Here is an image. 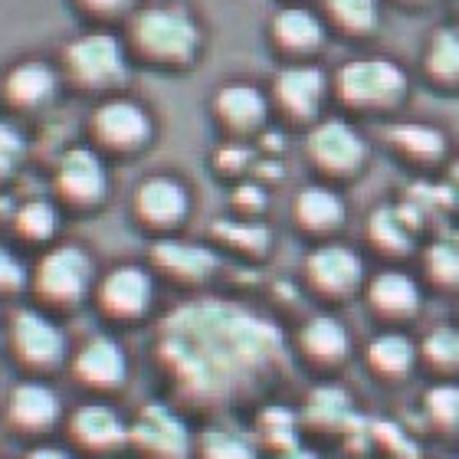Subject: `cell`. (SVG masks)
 <instances>
[{
	"label": "cell",
	"instance_id": "obj_15",
	"mask_svg": "<svg viewBox=\"0 0 459 459\" xmlns=\"http://www.w3.org/2000/svg\"><path fill=\"white\" fill-rule=\"evenodd\" d=\"M368 299L371 308L384 318H411L420 308V289L407 273L387 269L381 276H374V282L368 286Z\"/></svg>",
	"mask_w": 459,
	"mask_h": 459
},
{
	"label": "cell",
	"instance_id": "obj_42",
	"mask_svg": "<svg viewBox=\"0 0 459 459\" xmlns=\"http://www.w3.org/2000/svg\"><path fill=\"white\" fill-rule=\"evenodd\" d=\"M30 459H73L69 453L56 450V446H39V450L30 453Z\"/></svg>",
	"mask_w": 459,
	"mask_h": 459
},
{
	"label": "cell",
	"instance_id": "obj_33",
	"mask_svg": "<svg viewBox=\"0 0 459 459\" xmlns=\"http://www.w3.org/2000/svg\"><path fill=\"white\" fill-rule=\"evenodd\" d=\"M259 433H263V440L279 446V450L286 453L296 446V413L286 411V407H269L263 417H259Z\"/></svg>",
	"mask_w": 459,
	"mask_h": 459
},
{
	"label": "cell",
	"instance_id": "obj_23",
	"mask_svg": "<svg viewBox=\"0 0 459 459\" xmlns=\"http://www.w3.org/2000/svg\"><path fill=\"white\" fill-rule=\"evenodd\" d=\"M322 13L342 37H371L377 30L381 10L377 0H322Z\"/></svg>",
	"mask_w": 459,
	"mask_h": 459
},
{
	"label": "cell",
	"instance_id": "obj_40",
	"mask_svg": "<svg viewBox=\"0 0 459 459\" xmlns=\"http://www.w3.org/2000/svg\"><path fill=\"white\" fill-rule=\"evenodd\" d=\"M92 13H122L134 4V0H82Z\"/></svg>",
	"mask_w": 459,
	"mask_h": 459
},
{
	"label": "cell",
	"instance_id": "obj_8",
	"mask_svg": "<svg viewBox=\"0 0 459 459\" xmlns=\"http://www.w3.org/2000/svg\"><path fill=\"white\" fill-rule=\"evenodd\" d=\"M134 443L161 459H184L191 450V437L181 417H174L164 403H148L142 417L134 420Z\"/></svg>",
	"mask_w": 459,
	"mask_h": 459
},
{
	"label": "cell",
	"instance_id": "obj_29",
	"mask_svg": "<svg viewBox=\"0 0 459 459\" xmlns=\"http://www.w3.org/2000/svg\"><path fill=\"white\" fill-rule=\"evenodd\" d=\"M368 361L377 374L384 377H401V374L411 371L413 364V344L403 335H381L374 338L371 348H368Z\"/></svg>",
	"mask_w": 459,
	"mask_h": 459
},
{
	"label": "cell",
	"instance_id": "obj_46",
	"mask_svg": "<svg viewBox=\"0 0 459 459\" xmlns=\"http://www.w3.org/2000/svg\"><path fill=\"white\" fill-rule=\"evenodd\" d=\"M446 459H456V456H446Z\"/></svg>",
	"mask_w": 459,
	"mask_h": 459
},
{
	"label": "cell",
	"instance_id": "obj_16",
	"mask_svg": "<svg viewBox=\"0 0 459 459\" xmlns=\"http://www.w3.org/2000/svg\"><path fill=\"white\" fill-rule=\"evenodd\" d=\"M138 213L154 227H174L187 213V191L171 178H152L138 187Z\"/></svg>",
	"mask_w": 459,
	"mask_h": 459
},
{
	"label": "cell",
	"instance_id": "obj_13",
	"mask_svg": "<svg viewBox=\"0 0 459 459\" xmlns=\"http://www.w3.org/2000/svg\"><path fill=\"white\" fill-rule=\"evenodd\" d=\"M96 132L112 148H138L148 142L152 122L134 102H108L96 112Z\"/></svg>",
	"mask_w": 459,
	"mask_h": 459
},
{
	"label": "cell",
	"instance_id": "obj_2",
	"mask_svg": "<svg viewBox=\"0 0 459 459\" xmlns=\"http://www.w3.org/2000/svg\"><path fill=\"white\" fill-rule=\"evenodd\" d=\"M335 86H338V99L348 108L377 115L401 106L403 99H407L411 82H407V73L394 59L368 56V59L344 63Z\"/></svg>",
	"mask_w": 459,
	"mask_h": 459
},
{
	"label": "cell",
	"instance_id": "obj_22",
	"mask_svg": "<svg viewBox=\"0 0 459 459\" xmlns=\"http://www.w3.org/2000/svg\"><path fill=\"white\" fill-rule=\"evenodd\" d=\"M387 138L397 148V154L411 158L420 168H433L446 154V138L437 128H430V125H394Z\"/></svg>",
	"mask_w": 459,
	"mask_h": 459
},
{
	"label": "cell",
	"instance_id": "obj_19",
	"mask_svg": "<svg viewBox=\"0 0 459 459\" xmlns=\"http://www.w3.org/2000/svg\"><path fill=\"white\" fill-rule=\"evenodd\" d=\"M296 221L308 233H332L344 223V201L328 187H306L296 197Z\"/></svg>",
	"mask_w": 459,
	"mask_h": 459
},
{
	"label": "cell",
	"instance_id": "obj_24",
	"mask_svg": "<svg viewBox=\"0 0 459 459\" xmlns=\"http://www.w3.org/2000/svg\"><path fill=\"white\" fill-rule=\"evenodd\" d=\"M56 76L47 63H20L7 76V96L13 106H39L53 99Z\"/></svg>",
	"mask_w": 459,
	"mask_h": 459
},
{
	"label": "cell",
	"instance_id": "obj_28",
	"mask_svg": "<svg viewBox=\"0 0 459 459\" xmlns=\"http://www.w3.org/2000/svg\"><path fill=\"white\" fill-rule=\"evenodd\" d=\"M371 243L391 256H407L413 249V230L407 227V221L401 217V211L394 207H381L377 213H371Z\"/></svg>",
	"mask_w": 459,
	"mask_h": 459
},
{
	"label": "cell",
	"instance_id": "obj_14",
	"mask_svg": "<svg viewBox=\"0 0 459 459\" xmlns=\"http://www.w3.org/2000/svg\"><path fill=\"white\" fill-rule=\"evenodd\" d=\"M213 112L221 115V122L230 132H253L266 122V99L256 86L230 82L213 99Z\"/></svg>",
	"mask_w": 459,
	"mask_h": 459
},
{
	"label": "cell",
	"instance_id": "obj_39",
	"mask_svg": "<svg viewBox=\"0 0 459 459\" xmlns=\"http://www.w3.org/2000/svg\"><path fill=\"white\" fill-rule=\"evenodd\" d=\"M23 279H27L23 263L7 247H0V289H17L23 286Z\"/></svg>",
	"mask_w": 459,
	"mask_h": 459
},
{
	"label": "cell",
	"instance_id": "obj_12",
	"mask_svg": "<svg viewBox=\"0 0 459 459\" xmlns=\"http://www.w3.org/2000/svg\"><path fill=\"white\" fill-rule=\"evenodd\" d=\"M13 342H17L20 354L27 361L49 364L59 361L63 351H66V338L49 318H43L39 312H20L13 318Z\"/></svg>",
	"mask_w": 459,
	"mask_h": 459
},
{
	"label": "cell",
	"instance_id": "obj_9",
	"mask_svg": "<svg viewBox=\"0 0 459 459\" xmlns=\"http://www.w3.org/2000/svg\"><path fill=\"white\" fill-rule=\"evenodd\" d=\"M92 279V263L79 247H59L39 259L37 282L53 299H76Z\"/></svg>",
	"mask_w": 459,
	"mask_h": 459
},
{
	"label": "cell",
	"instance_id": "obj_5",
	"mask_svg": "<svg viewBox=\"0 0 459 459\" xmlns=\"http://www.w3.org/2000/svg\"><path fill=\"white\" fill-rule=\"evenodd\" d=\"M73 76L86 86H112L125 76V49L112 33H89L66 49Z\"/></svg>",
	"mask_w": 459,
	"mask_h": 459
},
{
	"label": "cell",
	"instance_id": "obj_1",
	"mask_svg": "<svg viewBox=\"0 0 459 459\" xmlns=\"http://www.w3.org/2000/svg\"><path fill=\"white\" fill-rule=\"evenodd\" d=\"M158 351L184 394L211 403L256 387L286 361L282 332L269 318L221 299H197L171 312Z\"/></svg>",
	"mask_w": 459,
	"mask_h": 459
},
{
	"label": "cell",
	"instance_id": "obj_26",
	"mask_svg": "<svg viewBox=\"0 0 459 459\" xmlns=\"http://www.w3.org/2000/svg\"><path fill=\"white\" fill-rule=\"evenodd\" d=\"M348 332H344V325L338 322V318L332 316H318L312 318L306 325V332H302V348H306L316 361H342L344 354H348Z\"/></svg>",
	"mask_w": 459,
	"mask_h": 459
},
{
	"label": "cell",
	"instance_id": "obj_18",
	"mask_svg": "<svg viewBox=\"0 0 459 459\" xmlns=\"http://www.w3.org/2000/svg\"><path fill=\"white\" fill-rule=\"evenodd\" d=\"M423 76L440 92H459V30L440 27L423 49Z\"/></svg>",
	"mask_w": 459,
	"mask_h": 459
},
{
	"label": "cell",
	"instance_id": "obj_21",
	"mask_svg": "<svg viewBox=\"0 0 459 459\" xmlns=\"http://www.w3.org/2000/svg\"><path fill=\"white\" fill-rule=\"evenodd\" d=\"M76 368L89 384H99V387H115V384L125 377V354H122V348L112 342V338L99 335V338H92L82 351H79Z\"/></svg>",
	"mask_w": 459,
	"mask_h": 459
},
{
	"label": "cell",
	"instance_id": "obj_6",
	"mask_svg": "<svg viewBox=\"0 0 459 459\" xmlns=\"http://www.w3.org/2000/svg\"><path fill=\"white\" fill-rule=\"evenodd\" d=\"M306 273L312 279V286L325 296H348L361 286L364 266L361 256L354 249L342 247V243H325L318 247L306 263Z\"/></svg>",
	"mask_w": 459,
	"mask_h": 459
},
{
	"label": "cell",
	"instance_id": "obj_10",
	"mask_svg": "<svg viewBox=\"0 0 459 459\" xmlns=\"http://www.w3.org/2000/svg\"><path fill=\"white\" fill-rule=\"evenodd\" d=\"M269 37H273L279 53H286L292 59H306L325 43V23L306 7H286L273 17Z\"/></svg>",
	"mask_w": 459,
	"mask_h": 459
},
{
	"label": "cell",
	"instance_id": "obj_34",
	"mask_svg": "<svg viewBox=\"0 0 459 459\" xmlns=\"http://www.w3.org/2000/svg\"><path fill=\"white\" fill-rule=\"evenodd\" d=\"M427 273L437 286L453 289L459 286V249L453 243H437L427 249Z\"/></svg>",
	"mask_w": 459,
	"mask_h": 459
},
{
	"label": "cell",
	"instance_id": "obj_4",
	"mask_svg": "<svg viewBox=\"0 0 459 459\" xmlns=\"http://www.w3.org/2000/svg\"><path fill=\"white\" fill-rule=\"evenodd\" d=\"M308 158L332 178H351L361 171L368 148L348 122H322L308 134Z\"/></svg>",
	"mask_w": 459,
	"mask_h": 459
},
{
	"label": "cell",
	"instance_id": "obj_41",
	"mask_svg": "<svg viewBox=\"0 0 459 459\" xmlns=\"http://www.w3.org/2000/svg\"><path fill=\"white\" fill-rule=\"evenodd\" d=\"M237 204H239V207H249V211H259V207L266 204V197H263V191H259V187H239Z\"/></svg>",
	"mask_w": 459,
	"mask_h": 459
},
{
	"label": "cell",
	"instance_id": "obj_7",
	"mask_svg": "<svg viewBox=\"0 0 459 459\" xmlns=\"http://www.w3.org/2000/svg\"><path fill=\"white\" fill-rule=\"evenodd\" d=\"M325 73L316 66H289L276 76V102L279 108L296 118V122H312L325 102Z\"/></svg>",
	"mask_w": 459,
	"mask_h": 459
},
{
	"label": "cell",
	"instance_id": "obj_35",
	"mask_svg": "<svg viewBox=\"0 0 459 459\" xmlns=\"http://www.w3.org/2000/svg\"><path fill=\"white\" fill-rule=\"evenodd\" d=\"M427 413H430V420L443 430H453L459 423V387L453 384H440V387H433L427 394Z\"/></svg>",
	"mask_w": 459,
	"mask_h": 459
},
{
	"label": "cell",
	"instance_id": "obj_20",
	"mask_svg": "<svg viewBox=\"0 0 459 459\" xmlns=\"http://www.w3.org/2000/svg\"><path fill=\"white\" fill-rule=\"evenodd\" d=\"M154 263L168 269L171 276L181 279H204L211 276L217 266V256L211 249L197 247V243H181V239H161L154 247Z\"/></svg>",
	"mask_w": 459,
	"mask_h": 459
},
{
	"label": "cell",
	"instance_id": "obj_45",
	"mask_svg": "<svg viewBox=\"0 0 459 459\" xmlns=\"http://www.w3.org/2000/svg\"><path fill=\"white\" fill-rule=\"evenodd\" d=\"M453 197H456V204H459V161L453 164Z\"/></svg>",
	"mask_w": 459,
	"mask_h": 459
},
{
	"label": "cell",
	"instance_id": "obj_27",
	"mask_svg": "<svg viewBox=\"0 0 459 459\" xmlns=\"http://www.w3.org/2000/svg\"><path fill=\"white\" fill-rule=\"evenodd\" d=\"M10 411L20 423L27 427H43V423L56 420L59 413V401L56 394L43 387V384H20L13 397H10Z\"/></svg>",
	"mask_w": 459,
	"mask_h": 459
},
{
	"label": "cell",
	"instance_id": "obj_11",
	"mask_svg": "<svg viewBox=\"0 0 459 459\" xmlns=\"http://www.w3.org/2000/svg\"><path fill=\"white\" fill-rule=\"evenodd\" d=\"M59 191L66 194L69 201L89 204L99 201L106 194V168L99 161L96 152L89 148H73L63 154L59 161Z\"/></svg>",
	"mask_w": 459,
	"mask_h": 459
},
{
	"label": "cell",
	"instance_id": "obj_17",
	"mask_svg": "<svg viewBox=\"0 0 459 459\" xmlns=\"http://www.w3.org/2000/svg\"><path fill=\"white\" fill-rule=\"evenodd\" d=\"M102 302L115 316H138L152 302V279L138 266H118L102 282Z\"/></svg>",
	"mask_w": 459,
	"mask_h": 459
},
{
	"label": "cell",
	"instance_id": "obj_43",
	"mask_svg": "<svg viewBox=\"0 0 459 459\" xmlns=\"http://www.w3.org/2000/svg\"><path fill=\"white\" fill-rule=\"evenodd\" d=\"M279 459H318L312 450H299V446H292V450H286Z\"/></svg>",
	"mask_w": 459,
	"mask_h": 459
},
{
	"label": "cell",
	"instance_id": "obj_36",
	"mask_svg": "<svg viewBox=\"0 0 459 459\" xmlns=\"http://www.w3.org/2000/svg\"><path fill=\"white\" fill-rule=\"evenodd\" d=\"M213 233H217L221 239H227V243H233V247L249 249V253H263V249L269 247V233L263 227H256V223L221 221L217 227H213Z\"/></svg>",
	"mask_w": 459,
	"mask_h": 459
},
{
	"label": "cell",
	"instance_id": "obj_38",
	"mask_svg": "<svg viewBox=\"0 0 459 459\" xmlns=\"http://www.w3.org/2000/svg\"><path fill=\"white\" fill-rule=\"evenodd\" d=\"M23 158V138L17 128H10L7 122H0V174L13 171V164Z\"/></svg>",
	"mask_w": 459,
	"mask_h": 459
},
{
	"label": "cell",
	"instance_id": "obj_30",
	"mask_svg": "<svg viewBox=\"0 0 459 459\" xmlns=\"http://www.w3.org/2000/svg\"><path fill=\"white\" fill-rule=\"evenodd\" d=\"M308 420L318 427H344L351 420V397L338 387H318L308 397Z\"/></svg>",
	"mask_w": 459,
	"mask_h": 459
},
{
	"label": "cell",
	"instance_id": "obj_3",
	"mask_svg": "<svg viewBox=\"0 0 459 459\" xmlns=\"http://www.w3.org/2000/svg\"><path fill=\"white\" fill-rule=\"evenodd\" d=\"M134 47L164 66H187L201 47V30L181 7H148L134 17Z\"/></svg>",
	"mask_w": 459,
	"mask_h": 459
},
{
	"label": "cell",
	"instance_id": "obj_25",
	"mask_svg": "<svg viewBox=\"0 0 459 459\" xmlns=\"http://www.w3.org/2000/svg\"><path fill=\"white\" fill-rule=\"evenodd\" d=\"M73 430L79 433V440L89 446H115L125 440V427L118 420V413L106 403H86L73 420Z\"/></svg>",
	"mask_w": 459,
	"mask_h": 459
},
{
	"label": "cell",
	"instance_id": "obj_32",
	"mask_svg": "<svg viewBox=\"0 0 459 459\" xmlns=\"http://www.w3.org/2000/svg\"><path fill=\"white\" fill-rule=\"evenodd\" d=\"M423 354L427 361L443 374H456L459 371V332L453 328H437L427 342H423Z\"/></svg>",
	"mask_w": 459,
	"mask_h": 459
},
{
	"label": "cell",
	"instance_id": "obj_44",
	"mask_svg": "<svg viewBox=\"0 0 459 459\" xmlns=\"http://www.w3.org/2000/svg\"><path fill=\"white\" fill-rule=\"evenodd\" d=\"M403 10H423V7H430L433 0H397Z\"/></svg>",
	"mask_w": 459,
	"mask_h": 459
},
{
	"label": "cell",
	"instance_id": "obj_31",
	"mask_svg": "<svg viewBox=\"0 0 459 459\" xmlns=\"http://www.w3.org/2000/svg\"><path fill=\"white\" fill-rule=\"evenodd\" d=\"M204 459H256V446L243 430L213 427L204 433Z\"/></svg>",
	"mask_w": 459,
	"mask_h": 459
},
{
	"label": "cell",
	"instance_id": "obj_37",
	"mask_svg": "<svg viewBox=\"0 0 459 459\" xmlns=\"http://www.w3.org/2000/svg\"><path fill=\"white\" fill-rule=\"evenodd\" d=\"M20 233H27L33 239H43L56 230V211L49 207L47 201H30L23 211H20Z\"/></svg>",
	"mask_w": 459,
	"mask_h": 459
}]
</instances>
